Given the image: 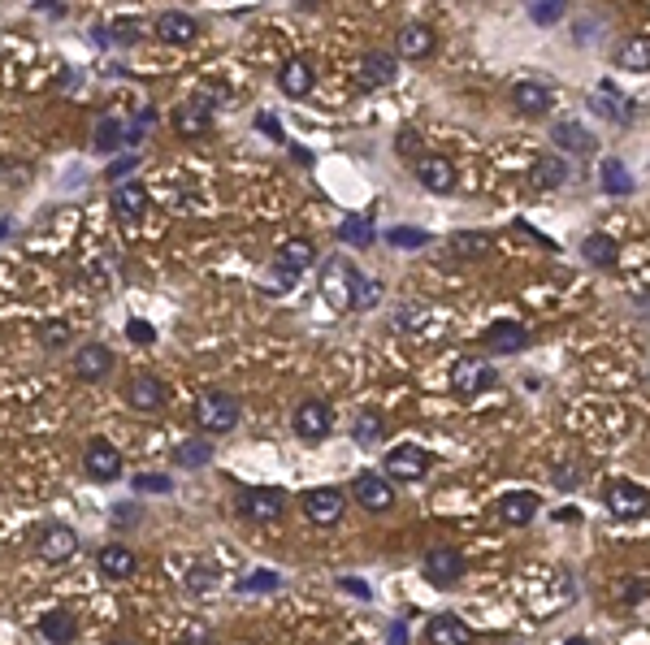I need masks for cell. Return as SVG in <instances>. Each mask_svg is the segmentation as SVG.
I'll return each instance as SVG.
<instances>
[{"mask_svg":"<svg viewBox=\"0 0 650 645\" xmlns=\"http://www.w3.org/2000/svg\"><path fill=\"white\" fill-rule=\"evenodd\" d=\"M239 420H243V407H239V399H234L230 390H204L200 403H195V425H200L204 433H213V438L230 433Z\"/></svg>","mask_w":650,"mask_h":645,"instance_id":"obj_1","label":"cell"},{"mask_svg":"<svg viewBox=\"0 0 650 645\" xmlns=\"http://www.w3.org/2000/svg\"><path fill=\"white\" fill-rule=\"evenodd\" d=\"M234 507H239L243 520L252 524H269V520H282L286 511V494L278 485H243L239 498H234Z\"/></svg>","mask_w":650,"mask_h":645,"instance_id":"obj_2","label":"cell"},{"mask_svg":"<svg viewBox=\"0 0 650 645\" xmlns=\"http://www.w3.org/2000/svg\"><path fill=\"white\" fill-rule=\"evenodd\" d=\"M317 260V247H312L308 239H286L278 252H273L269 260V269H273V278H278V286L286 291V286H295L299 278H304V269Z\"/></svg>","mask_w":650,"mask_h":645,"instance_id":"obj_3","label":"cell"},{"mask_svg":"<svg viewBox=\"0 0 650 645\" xmlns=\"http://www.w3.org/2000/svg\"><path fill=\"white\" fill-rule=\"evenodd\" d=\"M434 468V455L416 442H399L395 451H386V481H421Z\"/></svg>","mask_w":650,"mask_h":645,"instance_id":"obj_4","label":"cell"},{"mask_svg":"<svg viewBox=\"0 0 650 645\" xmlns=\"http://www.w3.org/2000/svg\"><path fill=\"white\" fill-rule=\"evenodd\" d=\"M603 507L616 520H637V516H646V511H650V494L637 481H624L620 477V481H607L603 485Z\"/></svg>","mask_w":650,"mask_h":645,"instance_id":"obj_5","label":"cell"},{"mask_svg":"<svg viewBox=\"0 0 650 645\" xmlns=\"http://www.w3.org/2000/svg\"><path fill=\"white\" fill-rule=\"evenodd\" d=\"M35 555L44 559V563H70L74 555H78V533L70 529V524H61V520H52V524H44V529L35 533Z\"/></svg>","mask_w":650,"mask_h":645,"instance_id":"obj_6","label":"cell"},{"mask_svg":"<svg viewBox=\"0 0 650 645\" xmlns=\"http://www.w3.org/2000/svg\"><path fill=\"white\" fill-rule=\"evenodd\" d=\"M494 386V368L490 360H481V355H460V360L451 364V390L464 394V399H477V394H486Z\"/></svg>","mask_w":650,"mask_h":645,"instance_id":"obj_7","label":"cell"},{"mask_svg":"<svg viewBox=\"0 0 650 645\" xmlns=\"http://www.w3.org/2000/svg\"><path fill=\"white\" fill-rule=\"evenodd\" d=\"M291 429H295L299 442H321V438H330V429H334L330 403H325V399H304V403L295 407V416H291Z\"/></svg>","mask_w":650,"mask_h":645,"instance_id":"obj_8","label":"cell"},{"mask_svg":"<svg viewBox=\"0 0 650 645\" xmlns=\"http://www.w3.org/2000/svg\"><path fill=\"white\" fill-rule=\"evenodd\" d=\"M343 511H347V494L338 485H317V490L304 494V516L312 524H321V529H334L343 520Z\"/></svg>","mask_w":650,"mask_h":645,"instance_id":"obj_9","label":"cell"},{"mask_svg":"<svg viewBox=\"0 0 650 645\" xmlns=\"http://www.w3.org/2000/svg\"><path fill=\"white\" fill-rule=\"evenodd\" d=\"M395 74H399V57H395V52L373 48V52H364V57L356 61V83H360L364 91L390 87V83H395Z\"/></svg>","mask_w":650,"mask_h":645,"instance_id":"obj_10","label":"cell"},{"mask_svg":"<svg viewBox=\"0 0 650 645\" xmlns=\"http://www.w3.org/2000/svg\"><path fill=\"white\" fill-rule=\"evenodd\" d=\"M83 468L91 481H117L122 477V451L109 438H91L83 446Z\"/></svg>","mask_w":650,"mask_h":645,"instance_id":"obj_11","label":"cell"},{"mask_svg":"<svg viewBox=\"0 0 650 645\" xmlns=\"http://www.w3.org/2000/svg\"><path fill=\"white\" fill-rule=\"evenodd\" d=\"M421 572H425L429 585L447 589V585H455V581L464 576V555H460V550H451V546H434V550H429V555L421 559Z\"/></svg>","mask_w":650,"mask_h":645,"instance_id":"obj_12","label":"cell"},{"mask_svg":"<svg viewBox=\"0 0 650 645\" xmlns=\"http://www.w3.org/2000/svg\"><path fill=\"white\" fill-rule=\"evenodd\" d=\"M351 494H356V503L364 511H390L395 507V490H390V481L382 472H360L356 481H351Z\"/></svg>","mask_w":650,"mask_h":645,"instance_id":"obj_13","label":"cell"},{"mask_svg":"<svg viewBox=\"0 0 650 645\" xmlns=\"http://www.w3.org/2000/svg\"><path fill=\"white\" fill-rule=\"evenodd\" d=\"M113 351L104 347V342H83V347L74 351V377L78 381H104L113 373Z\"/></svg>","mask_w":650,"mask_h":645,"instance_id":"obj_14","label":"cell"},{"mask_svg":"<svg viewBox=\"0 0 650 645\" xmlns=\"http://www.w3.org/2000/svg\"><path fill=\"white\" fill-rule=\"evenodd\" d=\"M416 182L429 195H451L455 191V165L442 156H416Z\"/></svg>","mask_w":650,"mask_h":645,"instance_id":"obj_15","label":"cell"},{"mask_svg":"<svg viewBox=\"0 0 650 645\" xmlns=\"http://www.w3.org/2000/svg\"><path fill=\"white\" fill-rule=\"evenodd\" d=\"M195 35H200V22H195L191 13H182V9H169V13H161V18H156V39H161V44L187 48Z\"/></svg>","mask_w":650,"mask_h":645,"instance_id":"obj_16","label":"cell"},{"mask_svg":"<svg viewBox=\"0 0 650 645\" xmlns=\"http://www.w3.org/2000/svg\"><path fill=\"white\" fill-rule=\"evenodd\" d=\"M481 342H486V351H494V355H516L529 347V329L520 321H494Z\"/></svg>","mask_w":650,"mask_h":645,"instance_id":"obj_17","label":"cell"},{"mask_svg":"<svg viewBox=\"0 0 650 645\" xmlns=\"http://www.w3.org/2000/svg\"><path fill=\"white\" fill-rule=\"evenodd\" d=\"M512 104L525 117H542V113L555 109V91L546 87V83H533V78H525V83L512 87Z\"/></svg>","mask_w":650,"mask_h":645,"instance_id":"obj_18","label":"cell"},{"mask_svg":"<svg viewBox=\"0 0 650 645\" xmlns=\"http://www.w3.org/2000/svg\"><path fill=\"white\" fill-rule=\"evenodd\" d=\"M208 126H213V104L187 100V104H178V109H174V130L182 139H200Z\"/></svg>","mask_w":650,"mask_h":645,"instance_id":"obj_19","label":"cell"},{"mask_svg":"<svg viewBox=\"0 0 650 645\" xmlns=\"http://www.w3.org/2000/svg\"><path fill=\"white\" fill-rule=\"evenodd\" d=\"M126 403L135 407V412H156V407H165V381L152 377V373H139L126 386Z\"/></svg>","mask_w":650,"mask_h":645,"instance_id":"obj_20","label":"cell"},{"mask_svg":"<svg viewBox=\"0 0 650 645\" xmlns=\"http://www.w3.org/2000/svg\"><path fill=\"white\" fill-rule=\"evenodd\" d=\"M429 645H473V628H468L460 615H451V611H442L429 620Z\"/></svg>","mask_w":650,"mask_h":645,"instance_id":"obj_21","label":"cell"},{"mask_svg":"<svg viewBox=\"0 0 650 645\" xmlns=\"http://www.w3.org/2000/svg\"><path fill=\"white\" fill-rule=\"evenodd\" d=\"M538 507H542L538 494L512 490V494H503V503H499V520H503V524H516V529H525V524L538 516Z\"/></svg>","mask_w":650,"mask_h":645,"instance_id":"obj_22","label":"cell"},{"mask_svg":"<svg viewBox=\"0 0 650 645\" xmlns=\"http://www.w3.org/2000/svg\"><path fill=\"white\" fill-rule=\"evenodd\" d=\"M109 204H113L117 217H143V213H148V204H152V195H148L143 182H117Z\"/></svg>","mask_w":650,"mask_h":645,"instance_id":"obj_23","label":"cell"},{"mask_svg":"<svg viewBox=\"0 0 650 645\" xmlns=\"http://www.w3.org/2000/svg\"><path fill=\"white\" fill-rule=\"evenodd\" d=\"M611 57H616L620 70L646 74V70H650V35H629V39H620Z\"/></svg>","mask_w":650,"mask_h":645,"instance_id":"obj_24","label":"cell"},{"mask_svg":"<svg viewBox=\"0 0 650 645\" xmlns=\"http://www.w3.org/2000/svg\"><path fill=\"white\" fill-rule=\"evenodd\" d=\"M312 83H317V70H312L308 61H286L282 70H278V87L291 100H304L308 91H312Z\"/></svg>","mask_w":650,"mask_h":645,"instance_id":"obj_25","label":"cell"},{"mask_svg":"<svg viewBox=\"0 0 650 645\" xmlns=\"http://www.w3.org/2000/svg\"><path fill=\"white\" fill-rule=\"evenodd\" d=\"M347 273V286H351V299H347V308L351 312H369L377 308V299H382V282H373V278H364L360 269H343Z\"/></svg>","mask_w":650,"mask_h":645,"instance_id":"obj_26","label":"cell"},{"mask_svg":"<svg viewBox=\"0 0 650 645\" xmlns=\"http://www.w3.org/2000/svg\"><path fill=\"white\" fill-rule=\"evenodd\" d=\"M96 568L109 576V581H126L130 572H135V555H130V546H117V542H109V546H100L96 550Z\"/></svg>","mask_w":650,"mask_h":645,"instance_id":"obj_27","label":"cell"},{"mask_svg":"<svg viewBox=\"0 0 650 645\" xmlns=\"http://www.w3.org/2000/svg\"><path fill=\"white\" fill-rule=\"evenodd\" d=\"M434 31L429 26H421V22H412V26H403L399 31V57H408V61H425L429 52H434Z\"/></svg>","mask_w":650,"mask_h":645,"instance_id":"obj_28","label":"cell"},{"mask_svg":"<svg viewBox=\"0 0 650 645\" xmlns=\"http://www.w3.org/2000/svg\"><path fill=\"white\" fill-rule=\"evenodd\" d=\"M135 139H139V126H126V122H117V117H104V122L96 126V148H100V152L130 148Z\"/></svg>","mask_w":650,"mask_h":645,"instance_id":"obj_29","label":"cell"},{"mask_svg":"<svg viewBox=\"0 0 650 645\" xmlns=\"http://www.w3.org/2000/svg\"><path fill=\"white\" fill-rule=\"evenodd\" d=\"M39 637L52 641V645H70L78 637V624L70 611H48L44 620H39Z\"/></svg>","mask_w":650,"mask_h":645,"instance_id":"obj_30","label":"cell"},{"mask_svg":"<svg viewBox=\"0 0 650 645\" xmlns=\"http://www.w3.org/2000/svg\"><path fill=\"white\" fill-rule=\"evenodd\" d=\"M594 113L611 117V122H629V117H633L629 100H624V96H620V91L611 87V83H603V87H598V96H594Z\"/></svg>","mask_w":650,"mask_h":645,"instance_id":"obj_31","label":"cell"},{"mask_svg":"<svg viewBox=\"0 0 650 645\" xmlns=\"http://www.w3.org/2000/svg\"><path fill=\"white\" fill-rule=\"evenodd\" d=\"M338 239L351 247H373V217H364V213L343 217L338 221Z\"/></svg>","mask_w":650,"mask_h":645,"instance_id":"obj_32","label":"cell"},{"mask_svg":"<svg viewBox=\"0 0 650 645\" xmlns=\"http://www.w3.org/2000/svg\"><path fill=\"white\" fill-rule=\"evenodd\" d=\"M568 182V165L559 161V156H542L538 165H533V187L538 191H555Z\"/></svg>","mask_w":650,"mask_h":645,"instance_id":"obj_33","label":"cell"},{"mask_svg":"<svg viewBox=\"0 0 650 645\" xmlns=\"http://www.w3.org/2000/svg\"><path fill=\"white\" fill-rule=\"evenodd\" d=\"M581 256L590 260L594 269H611L616 265V239H611V234H590V239L581 243Z\"/></svg>","mask_w":650,"mask_h":645,"instance_id":"obj_34","label":"cell"},{"mask_svg":"<svg viewBox=\"0 0 650 645\" xmlns=\"http://www.w3.org/2000/svg\"><path fill=\"white\" fill-rule=\"evenodd\" d=\"M555 143L559 148H568V152H594V135L585 126H577V122H559L555 126Z\"/></svg>","mask_w":650,"mask_h":645,"instance_id":"obj_35","label":"cell"},{"mask_svg":"<svg viewBox=\"0 0 650 645\" xmlns=\"http://www.w3.org/2000/svg\"><path fill=\"white\" fill-rule=\"evenodd\" d=\"M351 438H356V446H373L386 438V420L382 412H360L356 425H351Z\"/></svg>","mask_w":650,"mask_h":645,"instance_id":"obj_36","label":"cell"},{"mask_svg":"<svg viewBox=\"0 0 650 645\" xmlns=\"http://www.w3.org/2000/svg\"><path fill=\"white\" fill-rule=\"evenodd\" d=\"M208 459H213V446H208L204 438H187V442H178V451H174L178 468H204Z\"/></svg>","mask_w":650,"mask_h":645,"instance_id":"obj_37","label":"cell"},{"mask_svg":"<svg viewBox=\"0 0 650 645\" xmlns=\"http://www.w3.org/2000/svg\"><path fill=\"white\" fill-rule=\"evenodd\" d=\"M603 191L607 195H629L633 191V178L624 174L620 161H603Z\"/></svg>","mask_w":650,"mask_h":645,"instance_id":"obj_38","label":"cell"},{"mask_svg":"<svg viewBox=\"0 0 650 645\" xmlns=\"http://www.w3.org/2000/svg\"><path fill=\"white\" fill-rule=\"evenodd\" d=\"M451 252L460 256V260H473V256L486 252V239H481V234H468V230H460V234H451Z\"/></svg>","mask_w":650,"mask_h":645,"instance_id":"obj_39","label":"cell"},{"mask_svg":"<svg viewBox=\"0 0 650 645\" xmlns=\"http://www.w3.org/2000/svg\"><path fill=\"white\" fill-rule=\"evenodd\" d=\"M65 342H70V325L65 321H44L39 325V347L57 351V347H65Z\"/></svg>","mask_w":650,"mask_h":645,"instance_id":"obj_40","label":"cell"},{"mask_svg":"<svg viewBox=\"0 0 650 645\" xmlns=\"http://www.w3.org/2000/svg\"><path fill=\"white\" fill-rule=\"evenodd\" d=\"M213 585H217V568H213V563H195V568L187 572V589H191V594H208Z\"/></svg>","mask_w":650,"mask_h":645,"instance_id":"obj_41","label":"cell"},{"mask_svg":"<svg viewBox=\"0 0 650 645\" xmlns=\"http://www.w3.org/2000/svg\"><path fill=\"white\" fill-rule=\"evenodd\" d=\"M386 243H395V247H425L429 243V234L425 230H416V226H395V230H386Z\"/></svg>","mask_w":650,"mask_h":645,"instance_id":"obj_42","label":"cell"},{"mask_svg":"<svg viewBox=\"0 0 650 645\" xmlns=\"http://www.w3.org/2000/svg\"><path fill=\"white\" fill-rule=\"evenodd\" d=\"M130 485H135L139 494H169V490H174V481H169L165 472H139Z\"/></svg>","mask_w":650,"mask_h":645,"instance_id":"obj_43","label":"cell"},{"mask_svg":"<svg viewBox=\"0 0 650 645\" xmlns=\"http://www.w3.org/2000/svg\"><path fill=\"white\" fill-rule=\"evenodd\" d=\"M581 477H585V468H572V464H559V468H555V485H559L564 494L581 490Z\"/></svg>","mask_w":650,"mask_h":645,"instance_id":"obj_44","label":"cell"},{"mask_svg":"<svg viewBox=\"0 0 650 645\" xmlns=\"http://www.w3.org/2000/svg\"><path fill=\"white\" fill-rule=\"evenodd\" d=\"M239 589H243V594H265V589H278V572H252Z\"/></svg>","mask_w":650,"mask_h":645,"instance_id":"obj_45","label":"cell"},{"mask_svg":"<svg viewBox=\"0 0 650 645\" xmlns=\"http://www.w3.org/2000/svg\"><path fill=\"white\" fill-rule=\"evenodd\" d=\"M139 35H143V26L135 18H117L113 22V39H117V44H139Z\"/></svg>","mask_w":650,"mask_h":645,"instance_id":"obj_46","label":"cell"},{"mask_svg":"<svg viewBox=\"0 0 650 645\" xmlns=\"http://www.w3.org/2000/svg\"><path fill=\"white\" fill-rule=\"evenodd\" d=\"M135 165H139V156L130 152V156H122V161H113V165H109V174H104V178H109L113 187H117V182H126V174H130Z\"/></svg>","mask_w":650,"mask_h":645,"instance_id":"obj_47","label":"cell"},{"mask_svg":"<svg viewBox=\"0 0 650 645\" xmlns=\"http://www.w3.org/2000/svg\"><path fill=\"white\" fill-rule=\"evenodd\" d=\"M126 338H135V342H152L156 338V329L148 321H126Z\"/></svg>","mask_w":650,"mask_h":645,"instance_id":"obj_48","label":"cell"},{"mask_svg":"<svg viewBox=\"0 0 650 645\" xmlns=\"http://www.w3.org/2000/svg\"><path fill=\"white\" fill-rule=\"evenodd\" d=\"M642 598H646V581H637V576H633V581H624L620 602H629V607H633V602H642Z\"/></svg>","mask_w":650,"mask_h":645,"instance_id":"obj_49","label":"cell"},{"mask_svg":"<svg viewBox=\"0 0 650 645\" xmlns=\"http://www.w3.org/2000/svg\"><path fill=\"white\" fill-rule=\"evenodd\" d=\"M559 13H564V5H533V22H555Z\"/></svg>","mask_w":650,"mask_h":645,"instance_id":"obj_50","label":"cell"},{"mask_svg":"<svg viewBox=\"0 0 650 645\" xmlns=\"http://www.w3.org/2000/svg\"><path fill=\"white\" fill-rule=\"evenodd\" d=\"M338 585L351 589V594H356V598H369V594H373V589L364 585V581H356V576H343V581H338Z\"/></svg>","mask_w":650,"mask_h":645,"instance_id":"obj_51","label":"cell"},{"mask_svg":"<svg viewBox=\"0 0 650 645\" xmlns=\"http://www.w3.org/2000/svg\"><path fill=\"white\" fill-rule=\"evenodd\" d=\"M386 645H408V624H390Z\"/></svg>","mask_w":650,"mask_h":645,"instance_id":"obj_52","label":"cell"},{"mask_svg":"<svg viewBox=\"0 0 650 645\" xmlns=\"http://www.w3.org/2000/svg\"><path fill=\"white\" fill-rule=\"evenodd\" d=\"M256 126H260V130H269V135H273V139H282V126H278V122H273V117H265V113H260V117H256Z\"/></svg>","mask_w":650,"mask_h":645,"instance_id":"obj_53","label":"cell"},{"mask_svg":"<svg viewBox=\"0 0 650 645\" xmlns=\"http://www.w3.org/2000/svg\"><path fill=\"white\" fill-rule=\"evenodd\" d=\"M408 152H416V135H412V130H403V135H399V156H408Z\"/></svg>","mask_w":650,"mask_h":645,"instance_id":"obj_54","label":"cell"},{"mask_svg":"<svg viewBox=\"0 0 650 645\" xmlns=\"http://www.w3.org/2000/svg\"><path fill=\"white\" fill-rule=\"evenodd\" d=\"M555 520H559V524H577L581 516H577V511H572V507H564V511H559V516H555Z\"/></svg>","mask_w":650,"mask_h":645,"instance_id":"obj_55","label":"cell"},{"mask_svg":"<svg viewBox=\"0 0 650 645\" xmlns=\"http://www.w3.org/2000/svg\"><path fill=\"white\" fill-rule=\"evenodd\" d=\"M109 645H135V641H126V637H113Z\"/></svg>","mask_w":650,"mask_h":645,"instance_id":"obj_56","label":"cell"},{"mask_svg":"<svg viewBox=\"0 0 650 645\" xmlns=\"http://www.w3.org/2000/svg\"><path fill=\"white\" fill-rule=\"evenodd\" d=\"M0 169H5V161H0Z\"/></svg>","mask_w":650,"mask_h":645,"instance_id":"obj_57","label":"cell"}]
</instances>
